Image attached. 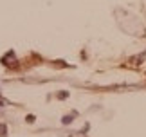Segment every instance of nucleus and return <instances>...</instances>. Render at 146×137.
Masks as SVG:
<instances>
[{
  "instance_id": "obj_1",
  "label": "nucleus",
  "mask_w": 146,
  "mask_h": 137,
  "mask_svg": "<svg viewBox=\"0 0 146 137\" xmlns=\"http://www.w3.org/2000/svg\"><path fill=\"white\" fill-rule=\"evenodd\" d=\"M5 134V124H0V135Z\"/></svg>"
},
{
  "instance_id": "obj_2",
  "label": "nucleus",
  "mask_w": 146,
  "mask_h": 137,
  "mask_svg": "<svg viewBox=\"0 0 146 137\" xmlns=\"http://www.w3.org/2000/svg\"><path fill=\"white\" fill-rule=\"evenodd\" d=\"M72 121V117L70 116H67V117H63V123H70Z\"/></svg>"
}]
</instances>
